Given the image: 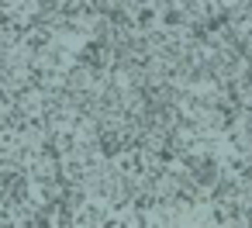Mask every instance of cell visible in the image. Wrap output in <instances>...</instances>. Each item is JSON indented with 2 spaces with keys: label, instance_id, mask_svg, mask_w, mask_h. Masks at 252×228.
I'll return each instance as SVG.
<instances>
[{
  "label": "cell",
  "instance_id": "cell-1",
  "mask_svg": "<svg viewBox=\"0 0 252 228\" xmlns=\"http://www.w3.org/2000/svg\"><path fill=\"white\" fill-rule=\"evenodd\" d=\"M111 207L104 204V200H97V197H90L83 207H76V225L80 228H90V225H107L111 221Z\"/></svg>",
  "mask_w": 252,
  "mask_h": 228
}]
</instances>
